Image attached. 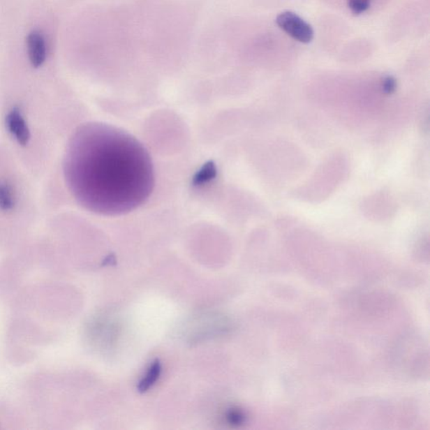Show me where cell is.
I'll return each mask as SVG.
<instances>
[{"label":"cell","mask_w":430,"mask_h":430,"mask_svg":"<svg viewBox=\"0 0 430 430\" xmlns=\"http://www.w3.org/2000/svg\"><path fill=\"white\" fill-rule=\"evenodd\" d=\"M276 23L288 36L301 43L307 44L313 39L311 26L293 12H283L276 17Z\"/></svg>","instance_id":"cell-2"},{"label":"cell","mask_w":430,"mask_h":430,"mask_svg":"<svg viewBox=\"0 0 430 430\" xmlns=\"http://www.w3.org/2000/svg\"><path fill=\"white\" fill-rule=\"evenodd\" d=\"M7 130L20 146H27L31 140V131L18 107H14L6 115Z\"/></svg>","instance_id":"cell-3"},{"label":"cell","mask_w":430,"mask_h":430,"mask_svg":"<svg viewBox=\"0 0 430 430\" xmlns=\"http://www.w3.org/2000/svg\"><path fill=\"white\" fill-rule=\"evenodd\" d=\"M15 206V197L11 186L6 181L0 180V209L5 212L13 210Z\"/></svg>","instance_id":"cell-5"},{"label":"cell","mask_w":430,"mask_h":430,"mask_svg":"<svg viewBox=\"0 0 430 430\" xmlns=\"http://www.w3.org/2000/svg\"><path fill=\"white\" fill-rule=\"evenodd\" d=\"M29 60L33 68H39L47 59V44L43 33L32 31L27 37Z\"/></svg>","instance_id":"cell-4"},{"label":"cell","mask_w":430,"mask_h":430,"mask_svg":"<svg viewBox=\"0 0 430 430\" xmlns=\"http://www.w3.org/2000/svg\"><path fill=\"white\" fill-rule=\"evenodd\" d=\"M69 176L82 204L106 216L138 209L155 186L154 165L147 148L129 132L105 123L89 124L77 132Z\"/></svg>","instance_id":"cell-1"},{"label":"cell","mask_w":430,"mask_h":430,"mask_svg":"<svg viewBox=\"0 0 430 430\" xmlns=\"http://www.w3.org/2000/svg\"><path fill=\"white\" fill-rule=\"evenodd\" d=\"M371 0H347V6L355 15H361L369 9Z\"/></svg>","instance_id":"cell-7"},{"label":"cell","mask_w":430,"mask_h":430,"mask_svg":"<svg viewBox=\"0 0 430 430\" xmlns=\"http://www.w3.org/2000/svg\"><path fill=\"white\" fill-rule=\"evenodd\" d=\"M396 82L394 77H387L383 81V88L386 92L390 93L395 89Z\"/></svg>","instance_id":"cell-9"},{"label":"cell","mask_w":430,"mask_h":430,"mask_svg":"<svg viewBox=\"0 0 430 430\" xmlns=\"http://www.w3.org/2000/svg\"><path fill=\"white\" fill-rule=\"evenodd\" d=\"M161 364L159 361H156L152 363V365L147 371L146 376L142 379V381L140 383L138 386V390L140 392H146L150 388L153 384L156 382L161 374Z\"/></svg>","instance_id":"cell-6"},{"label":"cell","mask_w":430,"mask_h":430,"mask_svg":"<svg viewBox=\"0 0 430 430\" xmlns=\"http://www.w3.org/2000/svg\"><path fill=\"white\" fill-rule=\"evenodd\" d=\"M227 417L231 424L237 425L242 423L244 416L237 409H231Z\"/></svg>","instance_id":"cell-8"}]
</instances>
